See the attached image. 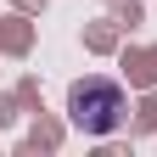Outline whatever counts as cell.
Wrapping results in <instances>:
<instances>
[{
    "instance_id": "1",
    "label": "cell",
    "mask_w": 157,
    "mask_h": 157,
    "mask_svg": "<svg viewBox=\"0 0 157 157\" xmlns=\"http://www.w3.org/2000/svg\"><path fill=\"white\" fill-rule=\"evenodd\" d=\"M73 118L84 124L90 135H107L118 118H124V95L101 78H90V84H73Z\"/></svg>"
}]
</instances>
